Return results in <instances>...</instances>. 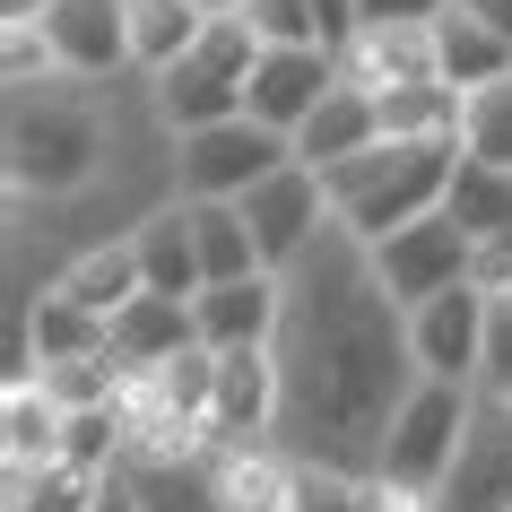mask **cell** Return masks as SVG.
I'll list each match as a JSON object with an SVG mask.
<instances>
[{"instance_id":"cell-35","label":"cell","mask_w":512,"mask_h":512,"mask_svg":"<svg viewBox=\"0 0 512 512\" xmlns=\"http://www.w3.org/2000/svg\"><path fill=\"white\" fill-rule=\"evenodd\" d=\"M460 9H469L486 35H504V44H512V0H460Z\"/></svg>"},{"instance_id":"cell-3","label":"cell","mask_w":512,"mask_h":512,"mask_svg":"<svg viewBox=\"0 0 512 512\" xmlns=\"http://www.w3.org/2000/svg\"><path fill=\"white\" fill-rule=\"evenodd\" d=\"M105 113H96V87H35V96H9V191L18 200H70L105 174Z\"/></svg>"},{"instance_id":"cell-15","label":"cell","mask_w":512,"mask_h":512,"mask_svg":"<svg viewBox=\"0 0 512 512\" xmlns=\"http://www.w3.org/2000/svg\"><path fill=\"white\" fill-rule=\"evenodd\" d=\"M278 322H287V278H235V287H200L191 304V330L200 348H278Z\"/></svg>"},{"instance_id":"cell-27","label":"cell","mask_w":512,"mask_h":512,"mask_svg":"<svg viewBox=\"0 0 512 512\" xmlns=\"http://www.w3.org/2000/svg\"><path fill=\"white\" fill-rule=\"evenodd\" d=\"M460 157L512 174V79L486 87V96H460Z\"/></svg>"},{"instance_id":"cell-32","label":"cell","mask_w":512,"mask_h":512,"mask_svg":"<svg viewBox=\"0 0 512 512\" xmlns=\"http://www.w3.org/2000/svg\"><path fill=\"white\" fill-rule=\"evenodd\" d=\"M469 287H478V296H512V235L469 243Z\"/></svg>"},{"instance_id":"cell-23","label":"cell","mask_w":512,"mask_h":512,"mask_svg":"<svg viewBox=\"0 0 512 512\" xmlns=\"http://www.w3.org/2000/svg\"><path fill=\"white\" fill-rule=\"evenodd\" d=\"M200 35L209 27L191 18V0H131V70L139 79H165Z\"/></svg>"},{"instance_id":"cell-36","label":"cell","mask_w":512,"mask_h":512,"mask_svg":"<svg viewBox=\"0 0 512 512\" xmlns=\"http://www.w3.org/2000/svg\"><path fill=\"white\" fill-rule=\"evenodd\" d=\"M96 512H139V495H131V478H122V469L96 486Z\"/></svg>"},{"instance_id":"cell-2","label":"cell","mask_w":512,"mask_h":512,"mask_svg":"<svg viewBox=\"0 0 512 512\" xmlns=\"http://www.w3.org/2000/svg\"><path fill=\"white\" fill-rule=\"evenodd\" d=\"M452 174H460V139H382L356 165L322 174V191H330V217L374 252V243L408 235L417 217L443 209L452 200Z\"/></svg>"},{"instance_id":"cell-20","label":"cell","mask_w":512,"mask_h":512,"mask_svg":"<svg viewBox=\"0 0 512 512\" xmlns=\"http://www.w3.org/2000/svg\"><path fill=\"white\" fill-rule=\"evenodd\" d=\"M53 287H61L70 304H87V313H105V322H113L131 296H148V270H139L131 226H122V235H105V243H87V252H70Z\"/></svg>"},{"instance_id":"cell-6","label":"cell","mask_w":512,"mask_h":512,"mask_svg":"<svg viewBox=\"0 0 512 512\" xmlns=\"http://www.w3.org/2000/svg\"><path fill=\"white\" fill-rule=\"evenodd\" d=\"M469 400H478V391L417 382V391L400 400V417H391V434H382V469L374 478L417 486V495H443V478H452V460H460V434H469Z\"/></svg>"},{"instance_id":"cell-4","label":"cell","mask_w":512,"mask_h":512,"mask_svg":"<svg viewBox=\"0 0 512 512\" xmlns=\"http://www.w3.org/2000/svg\"><path fill=\"white\" fill-rule=\"evenodd\" d=\"M252 61H261V35L243 27V18H217V27L200 35L165 79H148V105H157L165 139L209 131V122H235V113H243V87H252Z\"/></svg>"},{"instance_id":"cell-8","label":"cell","mask_w":512,"mask_h":512,"mask_svg":"<svg viewBox=\"0 0 512 512\" xmlns=\"http://www.w3.org/2000/svg\"><path fill=\"white\" fill-rule=\"evenodd\" d=\"M330 87H339V53H330V44H261L252 87H243V113H252L261 131L296 139L304 122L322 113Z\"/></svg>"},{"instance_id":"cell-29","label":"cell","mask_w":512,"mask_h":512,"mask_svg":"<svg viewBox=\"0 0 512 512\" xmlns=\"http://www.w3.org/2000/svg\"><path fill=\"white\" fill-rule=\"evenodd\" d=\"M0 79L9 96H35V87H61V53L44 27H0Z\"/></svg>"},{"instance_id":"cell-14","label":"cell","mask_w":512,"mask_h":512,"mask_svg":"<svg viewBox=\"0 0 512 512\" xmlns=\"http://www.w3.org/2000/svg\"><path fill=\"white\" fill-rule=\"evenodd\" d=\"M339 79L365 87V96H408V87H443L434 70V27H356L339 44Z\"/></svg>"},{"instance_id":"cell-5","label":"cell","mask_w":512,"mask_h":512,"mask_svg":"<svg viewBox=\"0 0 512 512\" xmlns=\"http://www.w3.org/2000/svg\"><path fill=\"white\" fill-rule=\"evenodd\" d=\"M174 200H252V191L270 183L278 165H296V148L278 131H261L252 113H235V122H209V131H183L174 139Z\"/></svg>"},{"instance_id":"cell-21","label":"cell","mask_w":512,"mask_h":512,"mask_svg":"<svg viewBox=\"0 0 512 512\" xmlns=\"http://www.w3.org/2000/svg\"><path fill=\"white\" fill-rule=\"evenodd\" d=\"M434 70H443L452 96H486V87L512 79V44H504V35H486L478 18L452 0V9L434 18Z\"/></svg>"},{"instance_id":"cell-12","label":"cell","mask_w":512,"mask_h":512,"mask_svg":"<svg viewBox=\"0 0 512 512\" xmlns=\"http://www.w3.org/2000/svg\"><path fill=\"white\" fill-rule=\"evenodd\" d=\"M44 35H53L70 87H105L131 70V0H53Z\"/></svg>"},{"instance_id":"cell-28","label":"cell","mask_w":512,"mask_h":512,"mask_svg":"<svg viewBox=\"0 0 512 512\" xmlns=\"http://www.w3.org/2000/svg\"><path fill=\"white\" fill-rule=\"evenodd\" d=\"M382 139H460V96H452V87L382 96Z\"/></svg>"},{"instance_id":"cell-31","label":"cell","mask_w":512,"mask_h":512,"mask_svg":"<svg viewBox=\"0 0 512 512\" xmlns=\"http://www.w3.org/2000/svg\"><path fill=\"white\" fill-rule=\"evenodd\" d=\"M478 400H512V304L486 313V356H478Z\"/></svg>"},{"instance_id":"cell-25","label":"cell","mask_w":512,"mask_h":512,"mask_svg":"<svg viewBox=\"0 0 512 512\" xmlns=\"http://www.w3.org/2000/svg\"><path fill=\"white\" fill-rule=\"evenodd\" d=\"M96 486L105 478H79V469H0V512H96Z\"/></svg>"},{"instance_id":"cell-16","label":"cell","mask_w":512,"mask_h":512,"mask_svg":"<svg viewBox=\"0 0 512 512\" xmlns=\"http://www.w3.org/2000/svg\"><path fill=\"white\" fill-rule=\"evenodd\" d=\"M287 148H296L304 174H339V165H356L365 148H382V105L365 96V87L339 79V87L322 96V113H313V122L287 139Z\"/></svg>"},{"instance_id":"cell-17","label":"cell","mask_w":512,"mask_h":512,"mask_svg":"<svg viewBox=\"0 0 512 512\" xmlns=\"http://www.w3.org/2000/svg\"><path fill=\"white\" fill-rule=\"evenodd\" d=\"M131 243H139V270H148V296H174V304H200V243H191V209L183 200H157L148 217H131Z\"/></svg>"},{"instance_id":"cell-10","label":"cell","mask_w":512,"mask_h":512,"mask_svg":"<svg viewBox=\"0 0 512 512\" xmlns=\"http://www.w3.org/2000/svg\"><path fill=\"white\" fill-rule=\"evenodd\" d=\"M374 270H382V287H391V304H400V313H417V304L469 287V235L434 209V217H417L408 235L374 243Z\"/></svg>"},{"instance_id":"cell-33","label":"cell","mask_w":512,"mask_h":512,"mask_svg":"<svg viewBox=\"0 0 512 512\" xmlns=\"http://www.w3.org/2000/svg\"><path fill=\"white\" fill-rule=\"evenodd\" d=\"M452 0H356V18L365 27H434Z\"/></svg>"},{"instance_id":"cell-19","label":"cell","mask_w":512,"mask_h":512,"mask_svg":"<svg viewBox=\"0 0 512 512\" xmlns=\"http://www.w3.org/2000/svg\"><path fill=\"white\" fill-rule=\"evenodd\" d=\"M61 434H70V417L53 408V391H44L35 374L0 382V469H53Z\"/></svg>"},{"instance_id":"cell-13","label":"cell","mask_w":512,"mask_h":512,"mask_svg":"<svg viewBox=\"0 0 512 512\" xmlns=\"http://www.w3.org/2000/svg\"><path fill=\"white\" fill-rule=\"evenodd\" d=\"M113 348V322L70 304L61 287L18 304V330H9V374H44V365H87V356Z\"/></svg>"},{"instance_id":"cell-24","label":"cell","mask_w":512,"mask_h":512,"mask_svg":"<svg viewBox=\"0 0 512 512\" xmlns=\"http://www.w3.org/2000/svg\"><path fill=\"white\" fill-rule=\"evenodd\" d=\"M443 217H452V226H460L469 243H486V235H512V174H495V165H478V157H460Z\"/></svg>"},{"instance_id":"cell-30","label":"cell","mask_w":512,"mask_h":512,"mask_svg":"<svg viewBox=\"0 0 512 512\" xmlns=\"http://www.w3.org/2000/svg\"><path fill=\"white\" fill-rule=\"evenodd\" d=\"M243 27L261 35V44H322L313 0H252V9H243Z\"/></svg>"},{"instance_id":"cell-37","label":"cell","mask_w":512,"mask_h":512,"mask_svg":"<svg viewBox=\"0 0 512 512\" xmlns=\"http://www.w3.org/2000/svg\"><path fill=\"white\" fill-rule=\"evenodd\" d=\"M53 0H0V27H44Z\"/></svg>"},{"instance_id":"cell-11","label":"cell","mask_w":512,"mask_h":512,"mask_svg":"<svg viewBox=\"0 0 512 512\" xmlns=\"http://www.w3.org/2000/svg\"><path fill=\"white\" fill-rule=\"evenodd\" d=\"M434 512H512V400H469V434Z\"/></svg>"},{"instance_id":"cell-18","label":"cell","mask_w":512,"mask_h":512,"mask_svg":"<svg viewBox=\"0 0 512 512\" xmlns=\"http://www.w3.org/2000/svg\"><path fill=\"white\" fill-rule=\"evenodd\" d=\"M183 348H200V330H191V304L174 296H131L122 313H113V374H157V365H174Z\"/></svg>"},{"instance_id":"cell-26","label":"cell","mask_w":512,"mask_h":512,"mask_svg":"<svg viewBox=\"0 0 512 512\" xmlns=\"http://www.w3.org/2000/svg\"><path fill=\"white\" fill-rule=\"evenodd\" d=\"M287 512H374V478L330 469V460H296L287 469Z\"/></svg>"},{"instance_id":"cell-34","label":"cell","mask_w":512,"mask_h":512,"mask_svg":"<svg viewBox=\"0 0 512 512\" xmlns=\"http://www.w3.org/2000/svg\"><path fill=\"white\" fill-rule=\"evenodd\" d=\"M313 27H322V44L339 53V44H348V35L365 27V18H356V0H313Z\"/></svg>"},{"instance_id":"cell-7","label":"cell","mask_w":512,"mask_h":512,"mask_svg":"<svg viewBox=\"0 0 512 512\" xmlns=\"http://www.w3.org/2000/svg\"><path fill=\"white\" fill-rule=\"evenodd\" d=\"M235 209H243V226H252V243H261V270H278V278L330 235V191H322V174H304V165H278L270 183L252 191V200H235Z\"/></svg>"},{"instance_id":"cell-22","label":"cell","mask_w":512,"mask_h":512,"mask_svg":"<svg viewBox=\"0 0 512 512\" xmlns=\"http://www.w3.org/2000/svg\"><path fill=\"white\" fill-rule=\"evenodd\" d=\"M183 209H191V243H200V278H209V287L278 278V270H261V243H252L243 209H226V200H183Z\"/></svg>"},{"instance_id":"cell-38","label":"cell","mask_w":512,"mask_h":512,"mask_svg":"<svg viewBox=\"0 0 512 512\" xmlns=\"http://www.w3.org/2000/svg\"><path fill=\"white\" fill-rule=\"evenodd\" d=\"M243 9H252V0H191V18H200V27H217V18H243Z\"/></svg>"},{"instance_id":"cell-39","label":"cell","mask_w":512,"mask_h":512,"mask_svg":"<svg viewBox=\"0 0 512 512\" xmlns=\"http://www.w3.org/2000/svg\"><path fill=\"white\" fill-rule=\"evenodd\" d=\"M495 304H512V296H495Z\"/></svg>"},{"instance_id":"cell-9","label":"cell","mask_w":512,"mask_h":512,"mask_svg":"<svg viewBox=\"0 0 512 512\" xmlns=\"http://www.w3.org/2000/svg\"><path fill=\"white\" fill-rule=\"evenodd\" d=\"M486 313L495 296L478 287H452L408 313V356H417V382H452V391H478V356H486Z\"/></svg>"},{"instance_id":"cell-1","label":"cell","mask_w":512,"mask_h":512,"mask_svg":"<svg viewBox=\"0 0 512 512\" xmlns=\"http://www.w3.org/2000/svg\"><path fill=\"white\" fill-rule=\"evenodd\" d=\"M278 374H287V417L278 452L330 460V469H382V434L417 391L408 356V313L391 304L374 252L330 217V235L287 270V322H278Z\"/></svg>"}]
</instances>
